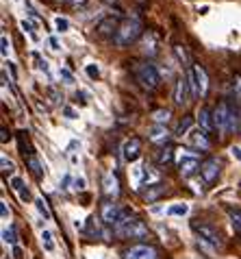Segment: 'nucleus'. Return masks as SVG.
I'll return each mask as SVG.
<instances>
[{
    "instance_id": "obj_1",
    "label": "nucleus",
    "mask_w": 241,
    "mask_h": 259,
    "mask_svg": "<svg viewBox=\"0 0 241 259\" xmlns=\"http://www.w3.org/2000/svg\"><path fill=\"white\" fill-rule=\"evenodd\" d=\"M139 37H141V22L135 18H126V20H122V24L117 26V33L113 35V41H115V46L126 48V46L135 44Z\"/></svg>"
},
{
    "instance_id": "obj_2",
    "label": "nucleus",
    "mask_w": 241,
    "mask_h": 259,
    "mask_svg": "<svg viewBox=\"0 0 241 259\" xmlns=\"http://www.w3.org/2000/svg\"><path fill=\"white\" fill-rule=\"evenodd\" d=\"M135 76H137V83L146 90H157L161 83V76L152 63H135Z\"/></svg>"
},
{
    "instance_id": "obj_3",
    "label": "nucleus",
    "mask_w": 241,
    "mask_h": 259,
    "mask_svg": "<svg viewBox=\"0 0 241 259\" xmlns=\"http://www.w3.org/2000/svg\"><path fill=\"white\" fill-rule=\"evenodd\" d=\"M115 233L119 237H131V240H135V237H146L148 235V227L139 218H131L129 215V218H124L115 227Z\"/></svg>"
},
{
    "instance_id": "obj_4",
    "label": "nucleus",
    "mask_w": 241,
    "mask_h": 259,
    "mask_svg": "<svg viewBox=\"0 0 241 259\" xmlns=\"http://www.w3.org/2000/svg\"><path fill=\"white\" fill-rule=\"evenodd\" d=\"M129 211L122 209V205H117V203H113V200H109V203H104L100 207V218L104 225H109V227H117L119 222H122L124 218H129Z\"/></svg>"
},
{
    "instance_id": "obj_5",
    "label": "nucleus",
    "mask_w": 241,
    "mask_h": 259,
    "mask_svg": "<svg viewBox=\"0 0 241 259\" xmlns=\"http://www.w3.org/2000/svg\"><path fill=\"white\" fill-rule=\"evenodd\" d=\"M191 229H194L196 235L200 237L202 242L211 244L213 248H222V246H224V242H222V237H219L217 229H215V227H211L209 222H200V220H196L194 225H191Z\"/></svg>"
},
{
    "instance_id": "obj_6",
    "label": "nucleus",
    "mask_w": 241,
    "mask_h": 259,
    "mask_svg": "<svg viewBox=\"0 0 241 259\" xmlns=\"http://www.w3.org/2000/svg\"><path fill=\"white\" fill-rule=\"evenodd\" d=\"M178 153H180L178 172H180V177L189 179L196 170H200L202 163H200V159H198V153H194V150H178Z\"/></svg>"
},
{
    "instance_id": "obj_7",
    "label": "nucleus",
    "mask_w": 241,
    "mask_h": 259,
    "mask_svg": "<svg viewBox=\"0 0 241 259\" xmlns=\"http://www.w3.org/2000/svg\"><path fill=\"white\" fill-rule=\"evenodd\" d=\"M213 118H215V126H217V131L222 133V138L226 133L230 131V118H232V109L228 107V103H219L215 107V111H213Z\"/></svg>"
},
{
    "instance_id": "obj_8",
    "label": "nucleus",
    "mask_w": 241,
    "mask_h": 259,
    "mask_svg": "<svg viewBox=\"0 0 241 259\" xmlns=\"http://www.w3.org/2000/svg\"><path fill=\"white\" fill-rule=\"evenodd\" d=\"M191 94H194V90H191L189 78L187 76H180L178 81H176V88H174V105L176 107H187Z\"/></svg>"
},
{
    "instance_id": "obj_9",
    "label": "nucleus",
    "mask_w": 241,
    "mask_h": 259,
    "mask_svg": "<svg viewBox=\"0 0 241 259\" xmlns=\"http://www.w3.org/2000/svg\"><path fill=\"white\" fill-rule=\"evenodd\" d=\"M191 74H194V83H196L198 96L204 98L209 94V74H207V70H204L200 63H194V66H191Z\"/></svg>"
},
{
    "instance_id": "obj_10",
    "label": "nucleus",
    "mask_w": 241,
    "mask_h": 259,
    "mask_svg": "<svg viewBox=\"0 0 241 259\" xmlns=\"http://www.w3.org/2000/svg\"><path fill=\"white\" fill-rule=\"evenodd\" d=\"M124 259H159V253L150 244H137L124 253Z\"/></svg>"
},
{
    "instance_id": "obj_11",
    "label": "nucleus",
    "mask_w": 241,
    "mask_h": 259,
    "mask_svg": "<svg viewBox=\"0 0 241 259\" xmlns=\"http://www.w3.org/2000/svg\"><path fill=\"white\" fill-rule=\"evenodd\" d=\"M200 175H202V179H204V183H207V185L217 181V177H219V161L215 159V157H211V159L202 161Z\"/></svg>"
},
{
    "instance_id": "obj_12",
    "label": "nucleus",
    "mask_w": 241,
    "mask_h": 259,
    "mask_svg": "<svg viewBox=\"0 0 241 259\" xmlns=\"http://www.w3.org/2000/svg\"><path fill=\"white\" fill-rule=\"evenodd\" d=\"M141 155V140L139 138H131V140H126L124 142V146H122V157H124V161H137V157Z\"/></svg>"
},
{
    "instance_id": "obj_13",
    "label": "nucleus",
    "mask_w": 241,
    "mask_h": 259,
    "mask_svg": "<svg viewBox=\"0 0 241 259\" xmlns=\"http://www.w3.org/2000/svg\"><path fill=\"white\" fill-rule=\"evenodd\" d=\"M102 192L109 198H117L119 196V179L113 172H104L102 175Z\"/></svg>"
},
{
    "instance_id": "obj_14",
    "label": "nucleus",
    "mask_w": 241,
    "mask_h": 259,
    "mask_svg": "<svg viewBox=\"0 0 241 259\" xmlns=\"http://www.w3.org/2000/svg\"><path fill=\"white\" fill-rule=\"evenodd\" d=\"M198 124H200V128L204 133L213 131L215 128V118H213V111L209 109V107H200V111H198Z\"/></svg>"
},
{
    "instance_id": "obj_15",
    "label": "nucleus",
    "mask_w": 241,
    "mask_h": 259,
    "mask_svg": "<svg viewBox=\"0 0 241 259\" xmlns=\"http://www.w3.org/2000/svg\"><path fill=\"white\" fill-rule=\"evenodd\" d=\"M148 140L154 144H165L169 140V131L165 128V124H154L148 128Z\"/></svg>"
},
{
    "instance_id": "obj_16",
    "label": "nucleus",
    "mask_w": 241,
    "mask_h": 259,
    "mask_svg": "<svg viewBox=\"0 0 241 259\" xmlns=\"http://www.w3.org/2000/svg\"><path fill=\"white\" fill-rule=\"evenodd\" d=\"M141 53L148 55V57H154L159 53V44H157V37L152 33H146L144 35V44H141Z\"/></svg>"
},
{
    "instance_id": "obj_17",
    "label": "nucleus",
    "mask_w": 241,
    "mask_h": 259,
    "mask_svg": "<svg viewBox=\"0 0 241 259\" xmlns=\"http://www.w3.org/2000/svg\"><path fill=\"white\" fill-rule=\"evenodd\" d=\"M117 22H115V18H104V20H100V22H98V26H96V31L100 33V35H104V37H107V35H113V33H117Z\"/></svg>"
},
{
    "instance_id": "obj_18",
    "label": "nucleus",
    "mask_w": 241,
    "mask_h": 259,
    "mask_svg": "<svg viewBox=\"0 0 241 259\" xmlns=\"http://www.w3.org/2000/svg\"><path fill=\"white\" fill-rule=\"evenodd\" d=\"M189 142L194 144V146H198V148H202V150H207L209 148V140H207V133L202 131H191L189 133Z\"/></svg>"
},
{
    "instance_id": "obj_19",
    "label": "nucleus",
    "mask_w": 241,
    "mask_h": 259,
    "mask_svg": "<svg viewBox=\"0 0 241 259\" xmlns=\"http://www.w3.org/2000/svg\"><path fill=\"white\" fill-rule=\"evenodd\" d=\"M161 181V172L154 170V168H144V179H141V185H159Z\"/></svg>"
},
{
    "instance_id": "obj_20",
    "label": "nucleus",
    "mask_w": 241,
    "mask_h": 259,
    "mask_svg": "<svg viewBox=\"0 0 241 259\" xmlns=\"http://www.w3.org/2000/svg\"><path fill=\"white\" fill-rule=\"evenodd\" d=\"M11 185H13V190L20 194V198H22V200H28V198H31V194H28V188L24 185L22 179H18V177H16V179L11 181Z\"/></svg>"
},
{
    "instance_id": "obj_21",
    "label": "nucleus",
    "mask_w": 241,
    "mask_h": 259,
    "mask_svg": "<svg viewBox=\"0 0 241 259\" xmlns=\"http://www.w3.org/2000/svg\"><path fill=\"white\" fill-rule=\"evenodd\" d=\"M191 124H194V118H191V116L183 118L180 124H178V128H176V138H183V135H187L189 128H191Z\"/></svg>"
},
{
    "instance_id": "obj_22",
    "label": "nucleus",
    "mask_w": 241,
    "mask_h": 259,
    "mask_svg": "<svg viewBox=\"0 0 241 259\" xmlns=\"http://www.w3.org/2000/svg\"><path fill=\"white\" fill-rule=\"evenodd\" d=\"M161 194H165V188H163L161 183H159V185H150V188H148V192L144 194V198H146V200H157Z\"/></svg>"
},
{
    "instance_id": "obj_23",
    "label": "nucleus",
    "mask_w": 241,
    "mask_h": 259,
    "mask_svg": "<svg viewBox=\"0 0 241 259\" xmlns=\"http://www.w3.org/2000/svg\"><path fill=\"white\" fill-rule=\"evenodd\" d=\"M169 118H172V111L169 109H157L152 113V120L157 122V124H167Z\"/></svg>"
},
{
    "instance_id": "obj_24",
    "label": "nucleus",
    "mask_w": 241,
    "mask_h": 259,
    "mask_svg": "<svg viewBox=\"0 0 241 259\" xmlns=\"http://www.w3.org/2000/svg\"><path fill=\"white\" fill-rule=\"evenodd\" d=\"M174 153H176L174 148L165 146V148H163L161 153H159V157H157V159H159V163H161V165H167V163H172V159H174Z\"/></svg>"
},
{
    "instance_id": "obj_25",
    "label": "nucleus",
    "mask_w": 241,
    "mask_h": 259,
    "mask_svg": "<svg viewBox=\"0 0 241 259\" xmlns=\"http://www.w3.org/2000/svg\"><path fill=\"white\" fill-rule=\"evenodd\" d=\"M26 165L31 168V172H33V175L37 177V179L44 177V168H41V163H39L37 159H35V157H28V159H26Z\"/></svg>"
},
{
    "instance_id": "obj_26",
    "label": "nucleus",
    "mask_w": 241,
    "mask_h": 259,
    "mask_svg": "<svg viewBox=\"0 0 241 259\" xmlns=\"http://www.w3.org/2000/svg\"><path fill=\"white\" fill-rule=\"evenodd\" d=\"M228 218L232 222L235 233H241V209H228Z\"/></svg>"
},
{
    "instance_id": "obj_27",
    "label": "nucleus",
    "mask_w": 241,
    "mask_h": 259,
    "mask_svg": "<svg viewBox=\"0 0 241 259\" xmlns=\"http://www.w3.org/2000/svg\"><path fill=\"white\" fill-rule=\"evenodd\" d=\"M167 213H169V215H187V213H189V205H185V203H176V205L169 207Z\"/></svg>"
},
{
    "instance_id": "obj_28",
    "label": "nucleus",
    "mask_w": 241,
    "mask_h": 259,
    "mask_svg": "<svg viewBox=\"0 0 241 259\" xmlns=\"http://www.w3.org/2000/svg\"><path fill=\"white\" fill-rule=\"evenodd\" d=\"M174 55H176V59H178L183 66H189V55H187V50L183 48V46L176 44V46H174Z\"/></svg>"
},
{
    "instance_id": "obj_29",
    "label": "nucleus",
    "mask_w": 241,
    "mask_h": 259,
    "mask_svg": "<svg viewBox=\"0 0 241 259\" xmlns=\"http://www.w3.org/2000/svg\"><path fill=\"white\" fill-rule=\"evenodd\" d=\"M3 240L7 242V244H13V246H16V240H18V233H16V227H9V229H5L3 231Z\"/></svg>"
},
{
    "instance_id": "obj_30",
    "label": "nucleus",
    "mask_w": 241,
    "mask_h": 259,
    "mask_svg": "<svg viewBox=\"0 0 241 259\" xmlns=\"http://www.w3.org/2000/svg\"><path fill=\"white\" fill-rule=\"evenodd\" d=\"M41 240H44V248L48 250V253H52V250H54L52 233H50V231H46V229H44V231H41Z\"/></svg>"
},
{
    "instance_id": "obj_31",
    "label": "nucleus",
    "mask_w": 241,
    "mask_h": 259,
    "mask_svg": "<svg viewBox=\"0 0 241 259\" xmlns=\"http://www.w3.org/2000/svg\"><path fill=\"white\" fill-rule=\"evenodd\" d=\"M35 205H37V211L44 215L46 220H50V211H48V207H46V203H44V198H37V200H35Z\"/></svg>"
},
{
    "instance_id": "obj_32",
    "label": "nucleus",
    "mask_w": 241,
    "mask_h": 259,
    "mask_svg": "<svg viewBox=\"0 0 241 259\" xmlns=\"http://www.w3.org/2000/svg\"><path fill=\"white\" fill-rule=\"evenodd\" d=\"M0 53H3V57H9V39H7V35H3V37H0Z\"/></svg>"
},
{
    "instance_id": "obj_33",
    "label": "nucleus",
    "mask_w": 241,
    "mask_h": 259,
    "mask_svg": "<svg viewBox=\"0 0 241 259\" xmlns=\"http://www.w3.org/2000/svg\"><path fill=\"white\" fill-rule=\"evenodd\" d=\"M85 70H87V76H89V78H98V76H100V68L94 66V63H91V66H87Z\"/></svg>"
},
{
    "instance_id": "obj_34",
    "label": "nucleus",
    "mask_w": 241,
    "mask_h": 259,
    "mask_svg": "<svg viewBox=\"0 0 241 259\" xmlns=\"http://www.w3.org/2000/svg\"><path fill=\"white\" fill-rule=\"evenodd\" d=\"M0 163H3V172H5V175H11V172H13V163L7 159L5 155H3V159H0Z\"/></svg>"
},
{
    "instance_id": "obj_35",
    "label": "nucleus",
    "mask_w": 241,
    "mask_h": 259,
    "mask_svg": "<svg viewBox=\"0 0 241 259\" xmlns=\"http://www.w3.org/2000/svg\"><path fill=\"white\" fill-rule=\"evenodd\" d=\"M59 76L66 81L68 85H72L74 83V76H72V72H68V70H59Z\"/></svg>"
},
{
    "instance_id": "obj_36",
    "label": "nucleus",
    "mask_w": 241,
    "mask_h": 259,
    "mask_svg": "<svg viewBox=\"0 0 241 259\" xmlns=\"http://www.w3.org/2000/svg\"><path fill=\"white\" fill-rule=\"evenodd\" d=\"M56 28H59L61 33H63V31H68V28H70V22H68L66 18H56Z\"/></svg>"
},
{
    "instance_id": "obj_37",
    "label": "nucleus",
    "mask_w": 241,
    "mask_h": 259,
    "mask_svg": "<svg viewBox=\"0 0 241 259\" xmlns=\"http://www.w3.org/2000/svg\"><path fill=\"white\" fill-rule=\"evenodd\" d=\"M63 116L70 118V120H74V118H79V113H76L72 107H66V109H63Z\"/></svg>"
},
{
    "instance_id": "obj_38",
    "label": "nucleus",
    "mask_w": 241,
    "mask_h": 259,
    "mask_svg": "<svg viewBox=\"0 0 241 259\" xmlns=\"http://www.w3.org/2000/svg\"><path fill=\"white\" fill-rule=\"evenodd\" d=\"M13 259H24V250H22V246H13Z\"/></svg>"
},
{
    "instance_id": "obj_39",
    "label": "nucleus",
    "mask_w": 241,
    "mask_h": 259,
    "mask_svg": "<svg viewBox=\"0 0 241 259\" xmlns=\"http://www.w3.org/2000/svg\"><path fill=\"white\" fill-rule=\"evenodd\" d=\"M74 190H85V179H74Z\"/></svg>"
},
{
    "instance_id": "obj_40",
    "label": "nucleus",
    "mask_w": 241,
    "mask_h": 259,
    "mask_svg": "<svg viewBox=\"0 0 241 259\" xmlns=\"http://www.w3.org/2000/svg\"><path fill=\"white\" fill-rule=\"evenodd\" d=\"M230 153L235 155L237 159H241V148H239V146H232V148H230Z\"/></svg>"
},
{
    "instance_id": "obj_41",
    "label": "nucleus",
    "mask_w": 241,
    "mask_h": 259,
    "mask_svg": "<svg viewBox=\"0 0 241 259\" xmlns=\"http://www.w3.org/2000/svg\"><path fill=\"white\" fill-rule=\"evenodd\" d=\"M50 46H52V50H59V39H56V37H50Z\"/></svg>"
},
{
    "instance_id": "obj_42",
    "label": "nucleus",
    "mask_w": 241,
    "mask_h": 259,
    "mask_svg": "<svg viewBox=\"0 0 241 259\" xmlns=\"http://www.w3.org/2000/svg\"><path fill=\"white\" fill-rule=\"evenodd\" d=\"M0 213H3V218H7V215H9V209H7V205H5V203L0 205Z\"/></svg>"
},
{
    "instance_id": "obj_43",
    "label": "nucleus",
    "mask_w": 241,
    "mask_h": 259,
    "mask_svg": "<svg viewBox=\"0 0 241 259\" xmlns=\"http://www.w3.org/2000/svg\"><path fill=\"white\" fill-rule=\"evenodd\" d=\"M85 5V0H72V3H70V7H83Z\"/></svg>"
},
{
    "instance_id": "obj_44",
    "label": "nucleus",
    "mask_w": 241,
    "mask_h": 259,
    "mask_svg": "<svg viewBox=\"0 0 241 259\" xmlns=\"http://www.w3.org/2000/svg\"><path fill=\"white\" fill-rule=\"evenodd\" d=\"M22 28H24V31H28V33H31V31H33V28H31V24H28V22H26V20H24V22H22Z\"/></svg>"
},
{
    "instance_id": "obj_45",
    "label": "nucleus",
    "mask_w": 241,
    "mask_h": 259,
    "mask_svg": "<svg viewBox=\"0 0 241 259\" xmlns=\"http://www.w3.org/2000/svg\"><path fill=\"white\" fill-rule=\"evenodd\" d=\"M9 140V133H7V128H3V142Z\"/></svg>"
}]
</instances>
